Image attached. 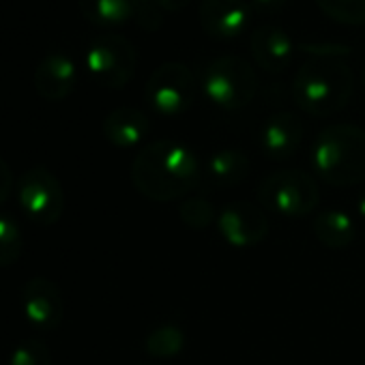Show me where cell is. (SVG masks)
Instances as JSON below:
<instances>
[{
	"mask_svg": "<svg viewBox=\"0 0 365 365\" xmlns=\"http://www.w3.org/2000/svg\"><path fill=\"white\" fill-rule=\"evenodd\" d=\"M202 180L196 153L176 140L146 144L131 163V182L153 202H174L192 194Z\"/></svg>",
	"mask_w": 365,
	"mask_h": 365,
	"instance_id": "6da1fadb",
	"label": "cell"
},
{
	"mask_svg": "<svg viewBox=\"0 0 365 365\" xmlns=\"http://www.w3.org/2000/svg\"><path fill=\"white\" fill-rule=\"evenodd\" d=\"M352 69L337 56H309L292 80V97L299 110L324 118L346 108L352 97Z\"/></svg>",
	"mask_w": 365,
	"mask_h": 365,
	"instance_id": "7a4b0ae2",
	"label": "cell"
},
{
	"mask_svg": "<svg viewBox=\"0 0 365 365\" xmlns=\"http://www.w3.org/2000/svg\"><path fill=\"white\" fill-rule=\"evenodd\" d=\"M314 172L333 187L365 180V129L348 123L324 127L312 146Z\"/></svg>",
	"mask_w": 365,
	"mask_h": 365,
	"instance_id": "3957f363",
	"label": "cell"
},
{
	"mask_svg": "<svg viewBox=\"0 0 365 365\" xmlns=\"http://www.w3.org/2000/svg\"><path fill=\"white\" fill-rule=\"evenodd\" d=\"M202 91L220 110L237 112L254 101L258 93V76L243 56L224 54L207 65L202 73Z\"/></svg>",
	"mask_w": 365,
	"mask_h": 365,
	"instance_id": "277c9868",
	"label": "cell"
},
{
	"mask_svg": "<svg viewBox=\"0 0 365 365\" xmlns=\"http://www.w3.org/2000/svg\"><path fill=\"white\" fill-rule=\"evenodd\" d=\"M258 202L284 217H307L320 205V190L314 176L303 170H277L260 180Z\"/></svg>",
	"mask_w": 365,
	"mask_h": 365,
	"instance_id": "5b68a950",
	"label": "cell"
},
{
	"mask_svg": "<svg viewBox=\"0 0 365 365\" xmlns=\"http://www.w3.org/2000/svg\"><path fill=\"white\" fill-rule=\"evenodd\" d=\"M138 52L133 43L118 33H103L88 43L86 69L88 76L103 88L118 91L129 84L135 73Z\"/></svg>",
	"mask_w": 365,
	"mask_h": 365,
	"instance_id": "8992f818",
	"label": "cell"
},
{
	"mask_svg": "<svg viewBox=\"0 0 365 365\" xmlns=\"http://www.w3.org/2000/svg\"><path fill=\"white\" fill-rule=\"evenodd\" d=\"M148 106L161 116L185 114L196 99V78L182 63L170 61L159 65L144 88Z\"/></svg>",
	"mask_w": 365,
	"mask_h": 365,
	"instance_id": "52a82bcc",
	"label": "cell"
},
{
	"mask_svg": "<svg viewBox=\"0 0 365 365\" xmlns=\"http://www.w3.org/2000/svg\"><path fill=\"white\" fill-rule=\"evenodd\" d=\"M18 198L24 213L39 226H54L65 211V192L56 174L43 165L26 170L20 178Z\"/></svg>",
	"mask_w": 365,
	"mask_h": 365,
	"instance_id": "ba28073f",
	"label": "cell"
},
{
	"mask_svg": "<svg viewBox=\"0 0 365 365\" xmlns=\"http://www.w3.org/2000/svg\"><path fill=\"white\" fill-rule=\"evenodd\" d=\"M217 230L232 247H254L269 237V220L264 211L247 200L226 205L217 215Z\"/></svg>",
	"mask_w": 365,
	"mask_h": 365,
	"instance_id": "9c48e42d",
	"label": "cell"
},
{
	"mask_svg": "<svg viewBox=\"0 0 365 365\" xmlns=\"http://www.w3.org/2000/svg\"><path fill=\"white\" fill-rule=\"evenodd\" d=\"M22 307L26 320L39 331H54L65 318L63 292L48 277H33L24 284Z\"/></svg>",
	"mask_w": 365,
	"mask_h": 365,
	"instance_id": "30bf717a",
	"label": "cell"
},
{
	"mask_svg": "<svg viewBox=\"0 0 365 365\" xmlns=\"http://www.w3.org/2000/svg\"><path fill=\"white\" fill-rule=\"evenodd\" d=\"M252 7L245 0H200L198 20L215 39H235L250 24Z\"/></svg>",
	"mask_w": 365,
	"mask_h": 365,
	"instance_id": "8fae6325",
	"label": "cell"
},
{
	"mask_svg": "<svg viewBox=\"0 0 365 365\" xmlns=\"http://www.w3.org/2000/svg\"><path fill=\"white\" fill-rule=\"evenodd\" d=\"M250 52L262 71L282 73L294 58V41L282 26L262 24L250 37Z\"/></svg>",
	"mask_w": 365,
	"mask_h": 365,
	"instance_id": "7c38bea8",
	"label": "cell"
},
{
	"mask_svg": "<svg viewBox=\"0 0 365 365\" xmlns=\"http://www.w3.org/2000/svg\"><path fill=\"white\" fill-rule=\"evenodd\" d=\"M305 127L292 112H275L260 129V150L271 161H288L301 146Z\"/></svg>",
	"mask_w": 365,
	"mask_h": 365,
	"instance_id": "4fadbf2b",
	"label": "cell"
},
{
	"mask_svg": "<svg viewBox=\"0 0 365 365\" xmlns=\"http://www.w3.org/2000/svg\"><path fill=\"white\" fill-rule=\"evenodd\" d=\"M78 82V67L71 56L63 52L46 54L35 69V88L46 101L67 99Z\"/></svg>",
	"mask_w": 365,
	"mask_h": 365,
	"instance_id": "5bb4252c",
	"label": "cell"
},
{
	"mask_svg": "<svg viewBox=\"0 0 365 365\" xmlns=\"http://www.w3.org/2000/svg\"><path fill=\"white\" fill-rule=\"evenodd\" d=\"M148 131H150L148 116L133 106L114 108L103 118V135L112 146L118 148L138 146L148 135Z\"/></svg>",
	"mask_w": 365,
	"mask_h": 365,
	"instance_id": "9a60e30c",
	"label": "cell"
},
{
	"mask_svg": "<svg viewBox=\"0 0 365 365\" xmlns=\"http://www.w3.org/2000/svg\"><path fill=\"white\" fill-rule=\"evenodd\" d=\"M250 170H252V161L247 153L239 148H222L209 157L202 176H207V182L211 187L232 190L247 178Z\"/></svg>",
	"mask_w": 365,
	"mask_h": 365,
	"instance_id": "2e32d148",
	"label": "cell"
},
{
	"mask_svg": "<svg viewBox=\"0 0 365 365\" xmlns=\"http://www.w3.org/2000/svg\"><path fill=\"white\" fill-rule=\"evenodd\" d=\"M312 232L329 250H344L354 243L359 235L356 220L341 209L318 211L312 220Z\"/></svg>",
	"mask_w": 365,
	"mask_h": 365,
	"instance_id": "e0dca14e",
	"label": "cell"
},
{
	"mask_svg": "<svg viewBox=\"0 0 365 365\" xmlns=\"http://www.w3.org/2000/svg\"><path fill=\"white\" fill-rule=\"evenodd\" d=\"M140 0H78L80 14L95 26L114 29L135 20Z\"/></svg>",
	"mask_w": 365,
	"mask_h": 365,
	"instance_id": "ac0fdd59",
	"label": "cell"
},
{
	"mask_svg": "<svg viewBox=\"0 0 365 365\" xmlns=\"http://www.w3.org/2000/svg\"><path fill=\"white\" fill-rule=\"evenodd\" d=\"M185 346V333L176 324H161L155 327L146 339H144V350L153 359H168L174 356Z\"/></svg>",
	"mask_w": 365,
	"mask_h": 365,
	"instance_id": "d6986e66",
	"label": "cell"
},
{
	"mask_svg": "<svg viewBox=\"0 0 365 365\" xmlns=\"http://www.w3.org/2000/svg\"><path fill=\"white\" fill-rule=\"evenodd\" d=\"M24 239L18 222L11 215L0 213V267H14L22 256Z\"/></svg>",
	"mask_w": 365,
	"mask_h": 365,
	"instance_id": "ffe728a7",
	"label": "cell"
},
{
	"mask_svg": "<svg viewBox=\"0 0 365 365\" xmlns=\"http://www.w3.org/2000/svg\"><path fill=\"white\" fill-rule=\"evenodd\" d=\"M320 11L346 26L365 24V0H316Z\"/></svg>",
	"mask_w": 365,
	"mask_h": 365,
	"instance_id": "44dd1931",
	"label": "cell"
},
{
	"mask_svg": "<svg viewBox=\"0 0 365 365\" xmlns=\"http://www.w3.org/2000/svg\"><path fill=\"white\" fill-rule=\"evenodd\" d=\"M178 215H180V220L185 226L196 228V230H205V228L217 224L220 213H215L213 202H209L207 198L196 196V198H190V200H185L180 205Z\"/></svg>",
	"mask_w": 365,
	"mask_h": 365,
	"instance_id": "7402d4cb",
	"label": "cell"
},
{
	"mask_svg": "<svg viewBox=\"0 0 365 365\" xmlns=\"http://www.w3.org/2000/svg\"><path fill=\"white\" fill-rule=\"evenodd\" d=\"M9 365H52V352L46 341L31 337L14 348Z\"/></svg>",
	"mask_w": 365,
	"mask_h": 365,
	"instance_id": "603a6c76",
	"label": "cell"
},
{
	"mask_svg": "<svg viewBox=\"0 0 365 365\" xmlns=\"http://www.w3.org/2000/svg\"><path fill=\"white\" fill-rule=\"evenodd\" d=\"M163 9L157 0H140L138 5V14H135V22L144 29V31H159V26L163 24Z\"/></svg>",
	"mask_w": 365,
	"mask_h": 365,
	"instance_id": "cb8c5ba5",
	"label": "cell"
},
{
	"mask_svg": "<svg viewBox=\"0 0 365 365\" xmlns=\"http://www.w3.org/2000/svg\"><path fill=\"white\" fill-rule=\"evenodd\" d=\"M288 0H250V7L258 16H277L286 9Z\"/></svg>",
	"mask_w": 365,
	"mask_h": 365,
	"instance_id": "d4e9b609",
	"label": "cell"
},
{
	"mask_svg": "<svg viewBox=\"0 0 365 365\" xmlns=\"http://www.w3.org/2000/svg\"><path fill=\"white\" fill-rule=\"evenodd\" d=\"M11 187H14V174H11V168L7 165V161L0 157V205H5L9 194H11Z\"/></svg>",
	"mask_w": 365,
	"mask_h": 365,
	"instance_id": "484cf974",
	"label": "cell"
},
{
	"mask_svg": "<svg viewBox=\"0 0 365 365\" xmlns=\"http://www.w3.org/2000/svg\"><path fill=\"white\" fill-rule=\"evenodd\" d=\"M157 3L161 5V9L165 14H176L180 9H185L192 3V0H157Z\"/></svg>",
	"mask_w": 365,
	"mask_h": 365,
	"instance_id": "4316f807",
	"label": "cell"
},
{
	"mask_svg": "<svg viewBox=\"0 0 365 365\" xmlns=\"http://www.w3.org/2000/svg\"><path fill=\"white\" fill-rule=\"evenodd\" d=\"M354 215H356L359 222L365 224V194L356 196V200H354Z\"/></svg>",
	"mask_w": 365,
	"mask_h": 365,
	"instance_id": "83f0119b",
	"label": "cell"
},
{
	"mask_svg": "<svg viewBox=\"0 0 365 365\" xmlns=\"http://www.w3.org/2000/svg\"><path fill=\"white\" fill-rule=\"evenodd\" d=\"M363 86H365V67H363Z\"/></svg>",
	"mask_w": 365,
	"mask_h": 365,
	"instance_id": "f1b7e54d",
	"label": "cell"
}]
</instances>
